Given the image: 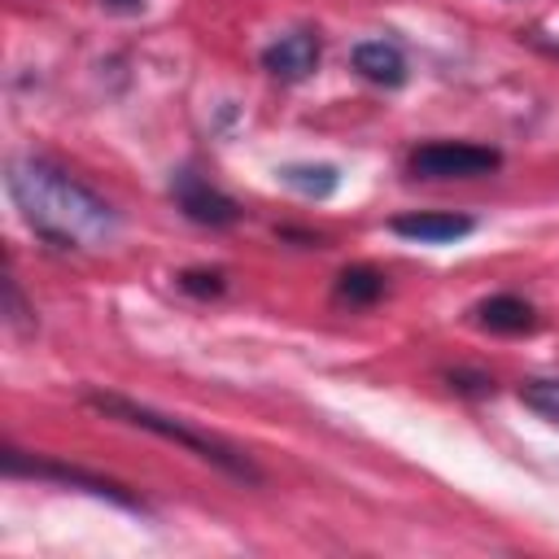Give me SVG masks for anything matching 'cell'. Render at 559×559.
Masks as SVG:
<instances>
[{"mask_svg":"<svg viewBox=\"0 0 559 559\" xmlns=\"http://www.w3.org/2000/svg\"><path fill=\"white\" fill-rule=\"evenodd\" d=\"M445 380H450V389H459V393H493V380L480 376V371H450Z\"/></svg>","mask_w":559,"mask_h":559,"instance_id":"obj_15","label":"cell"},{"mask_svg":"<svg viewBox=\"0 0 559 559\" xmlns=\"http://www.w3.org/2000/svg\"><path fill=\"white\" fill-rule=\"evenodd\" d=\"M179 288L188 293V297H218L223 288H227V280H223V271H183L179 275Z\"/></svg>","mask_w":559,"mask_h":559,"instance_id":"obj_13","label":"cell"},{"mask_svg":"<svg viewBox=\"0 0 559 559\" xmlns=\"http://www.w3.org/2000/svg\"><path fill=\"white\" fill-rule=\"evenodd\" d=\"M170 197L201 227H231V223H240V205L227 192H218L214 183H205L197 170H179L170 179Z\"/></svg>","mask_w":559,"mask_h":559,"instance_id":"obj_5","label":"cell"},{"mask_svg":"<svg viewBox=\"0 0 559 559\" xmlns=\"http://www.w3.org/2000/svg\"><path fill=\"white\" fill-rule=\"evenodd\" d=\"M354 70H358L362 79L380 83V87H402V83H406V57H402V48L389 44V39H362V44L354 48Z\"/></svg>","mask_w":559,"mask_h":559,"instance_id":"obj_8","label":"cell"},{"mask_svg":"<svg viewBox=\"0 0 559 559\" xmlns=\"http://www.w3.org/2000/svg\"><path fill=\"white\" fill-rule=\"evenodd\" d=\"M0 459H4V472H9V476H39V480H52V485L83 489V493H92V498L118 502V507H127V511H144V502H140L127 485H118V480H109V476H100V472H87V467H74V463H57V459H26V454L13 450V445H4Z\"/></svg>","mask_w":559,"mask_h":559,"instance_id":"obj_3","label":"cell"},{"mask_svg":"<svg viewBox=\"0 0 559 559\" xmlns=\"http://www.w3.org/2000/svg\"><path fill=\"white\" fill-rule=\"evenodd\" d=\"M336 297L349 301V306H371V301H380V297H384V271H376V266H367V262L345 266V271L336 275Z\"/></svg>","mask_w":559,"mask_h":559,"instance_id":"obj_10","label":"cell"},{"mask_svg":"<svg viewBox=\"0 0 559 559\" xmlns=\"http://www.w3.org/2000/svg\"><path fill=\"white\" fill-rule=\"evenodd\" d=\"M105 9H114V13H140L144 9V0H100Z\"/></svg>","mask_w":559,"mask_h":559,"instance_id":"obj_16","label":"cell"},{"mask_svg":"<svg viewBox=\"0 0 559 559\" xmlns=\"http://www.w3.org/2000/svg\"><path fill=\"white\" fill-rule=\"evenodd\" d=\"M4 183L22 218L35 227V236H44L57 249H96L118 231L114 205L44 157L9 162Z\"/></svg>","mask_w":559,"mask_h":559,"instance_id":"obj_1","label":"cell"},{"mask_svg":"<svg viewBox=\"0 0 559 559\" xmlns=\"http://www.w3.org/2000/svg\"><path fill=\"white\" fill-rule=\"evenodd\" d=\"M502 166V153L489 144H467V140H432L411 153V175L415 179H476Z\"/></svg>","mask_w":559,"mask_h":559,"instance_id":"obj_4","label":"cell"},{"mask_svg":"<svg viewBox=\"0 0 559 559\" xmlns=\"http://www.w3.org/2000/svg\"><path fill=\"white\" fill-rule=\"evenodd\" d=\"M83 402L92 406V411H100V415H109V419H122V424H131V428H144V432H153V437H162V441H175V445H183L188 454H197L201 463H210V467H218L223 476H231V480H245V485H262V472L253 467V459L249 454H240L231 441H223V437H210V432H201V428H192V424H183V419H175V415H162V411H153V406H144V402H131V397H122V393H83Z\"/></svg>","mask_w":559,"mask_h":559,"instance_id":"obj_2","label":"cell"},{"mask_svg":"<svg viewBox=\"0 0 559 559\" xmlns=\"http://www.w3.org/2000/svg\"><path fill=\"white\" fill-rule=\"evenodd\" d=\"M280 179L293 188V192H301V197H314V201H323V197H332L336 192V183H341V175H336V166H314V162H301V166H284L280 170Z\"/></svg>","mask_w":559,"mask_h":559,"instance_id":"obj_11","label":"cell"},{"mask_svg":"<svg viewBox=\"0 0 559 559\" xmlns=\"http://www.w3.org/2000/svg\"><path fill=\"white\" fill-rule=\"evenodd\" d=\"M476 323L489 332H502V336H520V332H533L537 310L515 293H493L476 306Z\"/></svg>","mask_w":559,"mask_h":559,"instance_id":"obj_9","label":"cell"},{"mask_svg":"<svg viewBox=\"0 0 559 559\" xmlns=\"http://www.w3.org/2000/svg\"><path fill=\"white\" fill-rule=\"evenodd\" d=\"M520 402L528 411H537L542 419L559 424V380H528V384H520Z\"/></svg>","mask_w":559,"mask_h":559,"instance_id":"obj_12","label":"cell"},{"mask_svg":"<svg viewBox=\"0 0 559 559\" xmlns=\"http://www.w3.org/2000/svg\"><path fill=\"white\" fill-rule=\"evenodd\" d=\"M389 227L406 240H419V245H445V240L467 236L476 223L467 214H450V210H415V214H397Z\"/></svg>","mask_w":559,"mask_h":559,"instance_id":"obj_7","label":"cell"},{"mask_svg":"<svg viewBox=\"0 0 559 559\" xmlns=\"http://www.w3.org/2000/svg\"><path fill=\"white\" fill-rule=\"evenodd\" d=\"M319 57H323V44H319L314 31H288V35H280L275 44L262 48V66H266V74L288 79V83L310 79V74L319 70Z\"/></svg>","mask_w":559,"mask_h":559,"instance_id":"obj_6","label":"cell"},{"mask_svg":"<svg viewBox=\"0 0 559 559\" xmlns=\"http://www.w3.org/2000/svg\"><path fill=\"white\" fill-rule=\"evenodd\" d=\"M0 293H4V323L13 328V332H26L35 319H31V310H26V301H22V293H17V284H13V275H4V284H0Z\"/></svg>","mask_w":559,"mask_h":559,"instance_id":"obj_14","label":"cell"}]
</instances>
